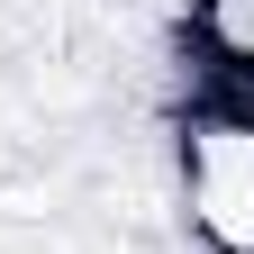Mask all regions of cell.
<instances>
[{"label":"cell","instance_id":"obj_2","mask_svg":"<svg viewBox=\"0 0 254 254\" xmlns=\"http://www.w3.org/2000/svg\"><path fill=\"white\" fill-rule=\"evenodd\" d=\"M190 46L227 91H254V0H190Z\"/></svg>","mask_w":254,"mask_h":254},{"label":"cell","instance_id":"obj_4","mask_svg":"<svg viewBox=\"0 0 254 254\" xmlns=\"http://www.w3.org/2000/svg\"><path fill=\"white\" fill-rule=\"evenodd\" d=\"M100 9H127V0H100Z\"/></svg>","mask_w":254,"mask_h":254},{"label":"cell","instance_id":"obj_1","mask_svg":"<svg viewBox=\"0 0 254 254\" xmlns=\"http://www.w3.org/2000/svg\"><path fill=\"white\" fill-rule=\"evenodd\" d=\"M182 218L209 254H254V100H190L182 118Z\"/></svg>","mask_w":254,"mask_h":254},{"label":"cell","instance_id":"obj_3","mask_svg":"<svg viewBox=\"0 0 254 254\" xmlns=\"http://www.w3.org/2000/svg\"><path fill=\"white\" fill-rule=\"evenodd\" d=\"M55 209H64V182L46 164H0V218L9 227H46Z\"/></svg>","mask_w":254,"mask_h":254}]
</instances>
